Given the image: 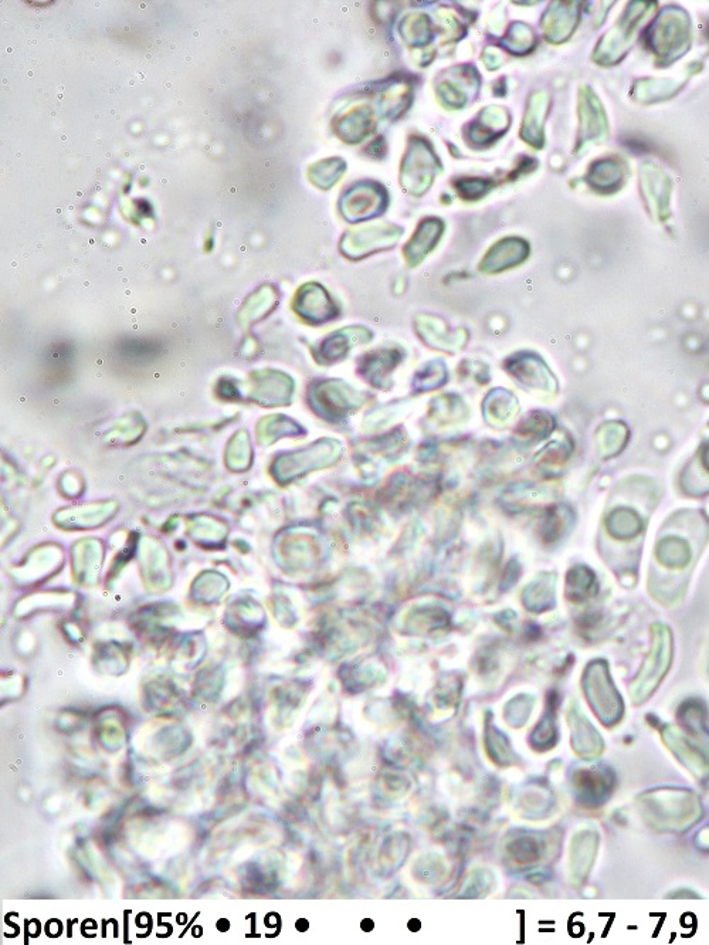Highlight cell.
<instances>
[{"mask_svg":"<svg viewBox=\"0 0 709 945\" xmlns=\"http://www.w3.org/2000/svg\"><path fill=\"white\" fill-rule=\"evenodd\" d=\"M610 520L619 521L617 524L609 523L610 533L619 540H633L643 531L639 514L629 508L620 507Z\"/></svg>","mask_w":709,"mask_h":945,"instance_id":"3","label":"cell"},{"mask_svg":"<svg viewBox=\"0 0 709 945\" xmlns=\"http://www.w3.org/2000/svg\"><path fill=\"white\" fill-rule=\"evenodd\" d=\"M657 555L660 561L666 564V567L685 568V565L690 564L691 560L688 544L685 545L683 541L674 540L673 537L660 544Z\"/></svg>","mask_w":709,"mask_h":945,"instance_id":"4","label":"cell"},{"mask_svg":"<svg viewBox=\"0 0 709 945\" xmlns=\"http://www.w3.org/2000/svg\"><path fill=\"white\" fill-rule=\"evenodd\" d=\"M654 635H656V643L651 649L649 659L646 660L637 676L636 683L633 684V697L636 703H641L656 690L670 667L671 649H673L670 633L666 628H661V632H656Z\"/></svg>","mask_w":709,"mask_h":945,"instance_id":"2","label":"cell"},{"mask_svg":"<svg viewBox=\"0 0 709 945\" xmlns=\"http://www.w3.org/2000/svg\"><path fill=\"white\" fill-rule=\"evenodd\" d=\"M650 826L663 831H684L700 819L701 804L697 795L688 791H656L644 795L640 802Z\"/></svg>","mask_w":709,"mask_h":945,"instance_id":"1","label":"cell"}]
</instances>
